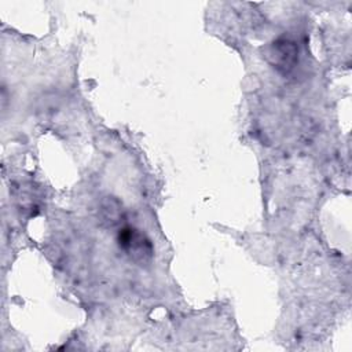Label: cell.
Masks as SVG:
<instances>
[{
	"label": "cell",
	"mask_w": 352,
	"mask_h": 352,
	"mask_svg": "<svg viewBox=\"0 0 352 352\" xmlns=\"http://www.w3.org/2000/svg\"><path fill=\"white\" fill-rule=\"evenodd\" d=\"M117 243L120 249L136 263H147L153 257V243L140 230L125 226L117 234Z\"/></svg>",
	"instance_id": "obj_1"
},
{
	"label": "cell",
	"mask_w": 352,
	"mask_h": 352,
	"mask_svg": "<svg viewBox=\"0 0 352 352\" xmlns=\"http://www.w3.org/2000/svg\"><path fill=\"white\" fill-rule=\"evenodd\" d=\"M297 54H298V48L296 43L286 37H280L275 40L272 44H270L267 50L268 60L274 65V67L285 73H287L294 67L297 62Z\"/></svg>",
	"instance_id": "obj_2"
}]
</instances>
